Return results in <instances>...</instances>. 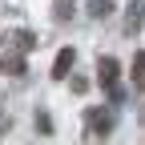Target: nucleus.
Masks as SVG:
<instances>
[{
    "label": "nucleus",
    "mask_w": 145,
    "mask_h": 145,
    "mask_svg": "<svg viewBox=\"0 0 145 145\" xmlns=\"http://www.w3.org/2000/svg\"><path fill=\"white\" fill-rule=\"evenodd\" d=\"M4 40H8V52H20V57L36 48V36H32V32H24V28H20V32H12V36H4Z\"/></svg>",
    "instance_id": "nucleus-5"
},
{
    "label": "nucleus",
    "mask_w": 145,
    "mask_h": 145,
    "mask_svg": "<svg viewBox=\"0 0 145 145\" xmlns=\"http://www.w3.org/2000/svg\"><path fill=\"white\" fill-rule=\"evenodd\" d=\"M72 8H77V0H52V20H69V16H72Z\"/></svg>",
    "instance_id": "nucleus-9"
},
{
    "label": "nucleus",
    "mask_w": 145,
    "mask_h": 145,
    "mask_svg": "<svg viewBox=\"0 0 145 145\" xmlns=\"http://www.w3.org/2000/svg\"><path fill=\"white\" fill-rule=\"evenodd\" d=\"M36 129H40V133H52V117L48 113H36Z\"/></svg>",
    "instance_id": "nucleus-10"
},
{
    "label": "nucleus",
    "mask_w": 145,
    "mask_h": 145,
    "mask_svg": "<svg viewBox=\"0 0 145 145\" xmlns=\"http://www.w3.org/2000/svg\"><path fill=\"white\" fill-rule=\"evenodd\" d=\"M72 61H77V52H72V48H61V52H57V61H52V77H57V81H69Z\"/></svg>",
    "instance_id": "nucleus-6"
},
{
    "label": "nucleus",
    "mask_w": 145,
    "mask_h": 145,
    "mask_svg": "<svg viewBox=\"0 0 145 145\" xmlns=\"http://www.w3.org/2000/svg\"><path fill=\"white\" fill-rule=\"evenodd\" d=\"M8 129V117H4V109H0V133H4Z\"/></svg>",
    "instance_id": "nucleus-11"
},
{
    "label": "nucleus",
    "mask_w": 145,
    "mask_h": 145,
    "mask_svg": "<svg viewBox=\"0 0 145 145\" xmlns=\"http://www.w3.org/2000/svg\"><path fill=\"white\" fill-rule=\"evenodd\" d=\"M129 77H133V89H137V93H145V48H137V52H133Z\"/></svg>",
    "instance_id": "nucleus-7"
},
{
    "label": "nucleus",
    "mask_w": 145,
    "mask_h": 145,
    "mask_svg": "<svg viewBox=\"0 0 145 145\" xmlns=\"http://www.w3.org/2000/svg\"><path fill=\"white\" fill-rule=\"evenodd\" d=\"M117 77H121L117 57H97V81H101L105 93H113V89H117Z\"/></svg>",
    "instance_id": "nucleus-2"
},
{
    "label": "nucleus",
    "mask_w": 145,
    "mask_h": 145,
    "mask_svg": "<svg viewBox=\"0 0 145 145\" xmlns=\"http://www.w3.org/2000/svg\"><path fill=\"white\" fill-rule=\"evenodd\" d=\"M24 57H20V52H8L4 48V57H0V72H4V77H24Z\"/></svg>",
    "instance_id": "nucleus-4"
},
{
    "label": "nucleus",
    "mask_w": 145,
    "mask_h": 145,
    "mask_svg": "<svg viewBox=\"0 0 145 145\" xmlns=\"http://www.w3.org/2000/svg\"><path fill=\"white\" fill-rule=\"evenodd\" d=\"M117 12V0H89V16L93 20H105V16Z\"/></svg>",
    "instance_id": "nucleus-8"
},
{
    "label": "nucleus",
    "mask_w": 145,
    "mask_h": 145,
    "mask_svg": "<svg viewBox=\"0 0 145 145\" xmlns=\"http://www.w3.org/2000/svg\"><path fill=\"white\" fill-rule=\"evenodd\" d=\"M85 121H89V133H93V137H109L113 125H117L109 109H85Z\"/></svg>",
    "instance_id": "nucleus-1"
},
{
    "label": "nucleus",
    "mask_w": 145,
    "mask_h": 145,
    "mask_svg": "<svg viewBox=\"0 0 145 145\" xmlns=\"http://www.w3.org/2000/svg\"><path fill=\"white\" fill-rule=\"evenodd\" d=\"M141 24H145V4L141 0H133V4H125V36H137L141 32Z\"/></svg>",
    "instance_id": "nucleus-3"
}]
</instances>
